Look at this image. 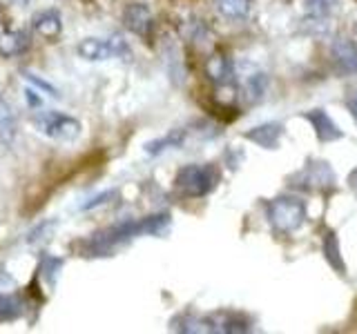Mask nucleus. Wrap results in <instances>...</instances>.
Wrapping results in <instances>:
<instances>
[{"mask_svg":"<svg viewBox=\"0 0 357 334\" xmlns=\"http://www.w3.org/2000/svg\"><path fill=\"white\" fill-rule=\"evenodd\" d=\"M349 187L357 194V167H355V170L351 172V176H349Z\"/></svg>","mask_w":357,"mask_h":334,"instance_id":"obj_25","label":"nucleus"},{"mask_svg":"<svg viewBox=\"0 0 357 334\" xmlns=\"http://www.w3.org/2000/svg\"><path fill=\"white\" fill-rule=\"evenodd\" d=\"M250 319L237 312H217V315L201 317V332H215V334H243L250 332Z\"/></svg>","mask_w":357,"mask_h":334,"instance_id":"obj_7","label":"nucleus"},{"mask_svg":"<svg viewBox=\"0 0 357 334\" xmlns=\"http://www.w3.org/2000/svg\"><path fill=\"white\" fill-rule=\"evenodd\" d=\"M266 216L277 234H293L306 223L308 209L299 196H277L266 205Z\"/></svg>","mask_w":357,"mask_h":334,"instance_id":"obj_3","label":"nucleus"},{"mask_svg":"<svg viewBox=\"0 0 357 334\" xmlns=\"http://www.w3.org/2000/svg\"><path fill=\"white\" fill-rule=\"evenodd\" d=\"M324 256H326V261L337 270L340 274H346V263L340 254V241L335 239V234L328 230L324 234Z\"/></svg>","mask_w":357,"mask_h":334,"instance_id":"obj_18","label":"nucleus"},{"mask_svg":"<svg viewBox=\"0 0 357 334\" xmlns=\"http://www.w3.org/2000/svg\"><path fill=\"white\" fill-rule=\"evenodd\" d=\"M167 225H170V214H152L139 221H126L119 225H112L103 232L94 234L89 239L87 248L94 256H103L109 250H114L116 245H123L137 237H145V234H161Z\"/></svg>","mask_w":357,"mask_h":334,"instance_id":"obj_1","label":"nucleus"},{"mask_svg":"<svg viewBox=\"0 0 357 334\" xmlns=\"http://www.w3.org/2000/svg\"><path fill=\"white\" fill-rule=\"evenodd\" d=\"M31 27L43 38H56L63 29V20L56 9H45L31 18Z\"/></svg>","mask_w":357,"mask_h":334,"instance_id":"obj_13","label":"nucleus"},{"mask_svg":"<svg viewBox=\"0 0 357 334\" xmlns=\"http://www.w3.org/2000/svg\"><path fill=\"white\" fill-rule=\"evenodd\" d=\"M123 22H126V27L130 31H134L141 38H148L154 29L152 11L148 9V5H141V3L126 7V11H123Z\"/></svg>","mask_w":357,"mask_h":334,"instance_id":"obj_8","label":"nucleus"},{"mask_svg":"<svg viewBox=\"0 0 357 334\" xmlns=\"http://www.w3.org/2000/svg\"><path fill=\"white\" fill-rule=\"evenodd\" d=\"M29 49V36L25 31H3L0 33V56L14 58Z\"/></svg>","mask_w":357,"mask_h":334,"instance_id":"obj_15","label":"nucleus"},{"mask_svg":"<svg viewBox=\"0 0 357 334\" xmlns=\"http://www.w3.org/2000/svg\"><path fill=\"white\" fill-rule=\"evenodd\" d=\"M114 196H116V192H114V189H109V192H103V194H98L94 198H89L87 203L81 205V209H94L98 205H105V203H109V198H114Z\"/></svg>","mask_w":357,"mask_h":334,"instance_id":"obj_21","label":"nucleus"},{"mask_svg":"<svg viewBox=\"0 0 357 334\" xmlns=\"http://www.w3.org/2000/svg\"><path fill=\"white\" fill-rule=\"evenodd\" d=\"M217 11L228 20H243L250 16L252 0H215Z\"/></svg>","mask_w":357,"mask_h":334,"instance_id":"obj_16","label":"nucleus"},{"mask_svg":"<svg viewBox=\"0 0 357 334\" xmlns=\"http://www.w3.org/2000/svg\"><path fill=\"white\" fill-rule=\"evenodd\" d=\"M185 138H188V129H172V132H167L165 136H159L150 143H145L143 150L148 156H159L167 150L181 148V145L185 143Z\"/></svg>","mask_w":357,"mask_h":334,"instance_id":"obj_14","label":"nucleus"},{"mask_svg":"<svg viewBox=\"0 0 357 334\" xmlns=\"http://www.w3.org/2000/svg\"><path fill=\"white\" fill-rule=\"evenodd\" d=\"M335 183V174L328 163L324 161H310L301 172L293 176V185L308 189V192H317V189H326Z\"/></svg>","mask_w":357,"mask_h":334,"instance_id":"obj_6","label":"nucleus"},{"mask_svg":"<svg viewBox=\"0 0 357 334\" xmlns=\"http://www.w3.org/2000/svg\"><path fill=\"white\" fill-rule=\"evenodd\" d=\"M5 3H27V0H5Z\"/></svg>","mask_w":357,"mask_h":334,"instance_id":"obj_26","label":"nucleus"},{"mask_svg":"<svg viewBox=\"0 0 357 334\" xmlns=\"http://www.w3.org/2000/svg\"><path fill=\"white\" fill-rule=\"evenodd\" d=\"M346 105H349V111L353 114V118L357 120V92L353 96H349V100H346Z\"/></svg>","mask_w":357,"mask_h":334,"instance_id":"obj_23","label":"nucleus"},{"mask_svg":"<svg viewBox=\"0 0 357 334\" xmlns=\"http://www.w3.org/2000/svg\"><path fill=\"white\" fill-rule=\"evenodd\" d=\"M25 94H27V100H29V105H31V107H36V105H40V98L36 96L38 92H36V94H33V89H27V92H25Z\"/></svg>","mask_w":357,"mask_h":334,"instance_id":"obj_24","label":"nucleus"},{"mask_svg":"<svg viewBox=\"0 0 357 334\" xmlns=\"http://www.w3.org/2000/svg\"><path fill=\"white\" fill-rule=\"evenodd\" d=\"M331 56L340 72L357 74V42L355 40H349V38L335 40L331 47Z\"/></svg>","mask_w":357,"mask_h":334,"instance_id":"obj_10","label":"nucleus"},{"mask_svg":"<svg viewBox=\"0 0 357 334\" xmlns=\"http://www.w3.org/2000/svg\"><path fill=\"white\" fill-rule=\"evenodd\" d=\"M266 89H268V78L261 72L250 74L241 85V92H243L245 98L250 100V103H259V100L266 96Z\"/></svg>","mask_w":357,"mask_h":334,"instance_id":"obj_17","label":"nucleus"},{"mask_svg":"<svg viewBox=\"0 0 357 334\" xmlns=\"http://www.w3.org/2000/svg\"><path fill=\"white\" fill-rule=\"evenodd\" d=\"M221 181V172L217 170V165L212 163H192L185 165L176 172L174 187L178 194H183L185 198H201L208 196Z\"/></svg>","mask_w":357,"mask_h":334,"instance_id":"obj_2","label":"nucleus"},{"mask_svg":"<svg viewBox=\"0 0 357 334\" xmlns=\"http://www.w3.org/2000/svg\"><path fill=\"white\" fill-rule=\"evenodd\" d=\"M243 136L264 150H275L284 136V125L282 122H264V125H257V127L248 129Z\"/></svg>","mask_w":357,"mask_h":334,"instance_id":"obj_11","label":"nucleus"},{"mask_svg":"<svg viewBox=\"0 0 357 334\" xmlns=\"http://www.w3.org/2000/svg\"><path fill=\"white\" fill-rule=\"evenodd\" d=\"M78 56L89 63H100V61H109V58H128L132 54L130 45L123 40V36L114 33L109 38H85L78 42L76 47Z\"/></svg>","mask_w":357,"mask_h":334,"instance_id":"obj_5","label":"nucleus"},{"mask_svg":"<svg viewBox=\"0 0 357 334\" xmlns=\"http://www.w3.org/2000/svg\"><path fill=\"white\" fill-rule=\"evenodd\" d=\"M335 5H337V0H306L304 11H306L308 18L326 20L335 11Z\"/></svg>","mask_w":357,"mask_h":334,"instance_id":"obj_19","label":"nucleus"},{"mask_svg":"<svg viewBox=\"0 0 357 334\" xmlns=\"http://www.w3.org/2000/svg\"><path fill=\"white\" fill-rule=\"evenodd\" d=\"M20 301L11 294H0V323L3 321H14L20 317Z\"/></svg>","mask_w":357,"mask_h":334,"instance_id":"obj_20","label":"nucleus"},{"mask_svg":"<svg viewBox=\"0 0 357 334\" xmlns=\"http://www.w3.org/2000/svg\"><path fill=\"white\" fill-rule=\"evenodd\" d=\"M33 127H36L43 136L54 141H74L81 136V122L78 118L63 114V111H40L33 116Z\"/></svg>","mask_w":357,"mask_h":334,"instance_id":"obj_4","label":"nucleus"},{"mask_svg":"<svg viewBox=\"0 0 357 334\" xmlns=\"http://www.w3.org/2000/svg\"><path fill=\"white\" fill-rule=\"evenodd\" d=\"M27 78H29V81L33 83V85H36L38 89H45V92H50L52 96H56V89L52 87V85H47V83H45V81H40V78H36V76H31V74H25Z\"/></svg>","mask_w":357,"mask_h":334,"instance_id":"obj_22","label":"nucleus"},{"mask_svg":"<svg viewBox=\"0 0 357 334\" xmlns=\"http://www.w3.org/2000/svg\"><path fill=\"white\" fill-rule=\"evenodd\" d=\"M353 31H355V36H357V20H355V25H353Z\"/></svg>","mask_w":357,"mask_h":334,"instance_id":"obj_27","label":"nucleus"},{"mask_svg":"<svg viewBox=\"0 0 357 334\" xmlns=\"http://www.w3.org/2000/svg\"><path fill=\"white\" fill-rule=\"evenodd\" d=\"M206 76L210 78L212 83H217V85H228L232 83V78H234V65L232 61L228 58L226 54H212L210 58L206 61Z\"/></svg>","mask_w":357,"mask_h":334,"instance_id":"obj_12","label":"nucleus"},{"mask_svg":"<svg viewBox=\"0 0 357 334\" xmlns=\"http://www.w3.org/2000/svg\"><path fill=\"white\" fill-rule=\"evenodd\" d=\"M301 118H306L310 122L321 143H331V141H337L344 136V132L337 127V122H335L324 109H310L306 114H301Z\"/></svg>","mask_w":357,"mask_h":334,"instance_id":"obj_9","label":"nucleus"}]
</instances>
